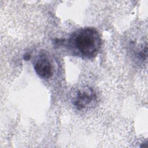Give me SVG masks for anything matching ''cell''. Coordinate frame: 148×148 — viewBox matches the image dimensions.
Listing matches in <instances>:
<instances>
[{
    "mask_svg": "<svg viewBox=\"0 0 148 148\" xmlns=\"http://www.w3.org/2000/svg\"><path fill=\"white\" fill-rule=\"evenodd\" d=\"M57 44L64 45L74 56L91 59L98 54L102 39L98 31L93 27H84L72 32L66 39H58Z\"/></svg>",
    "mask_w": 148,
    "mask_h": 148,
    "instance_id": "6da1fadb",
    "label": "cell"
},
{
    "mask_svg": "<svg viewBox=\"0 0 148 148\" xmlns=\"http://www.w3.org/2000/svg\"><path fill=\"white\" fill-rule=\"evenodd\" d=\"M34 68L36 73L42 79H49L54 73L53 66L49 58L44 54H41L38 57Z\"/></svg>",
    "mask_w": 148,
    "mask_h": 148,
    "instance_id": "3957f363",
    "label": "cell"
},
{
    "mask_svg": "<svg viewBox=\"0 0 148 148\" xmlns=\"http://www.w3.org/2000/svg\"><path fill=\"white\" fill-rule=\"evenodd\" d=\"M140 147H147V143H146V142H144L143 144H142V146H140Z\"/></svg>",
    "mask_w": 148,
    "mask_h": 148,
    "instance_id": "5b68a950",
    "label": "cell"
},
{
    "mask_svg": "<svg viewBox=\"0 0 148 148\" xmlns=\"http://www.w3.org/2000/svg\"><path fill=\"white\" fill-rule=\"evenodd\" d=\"M97 100V95L95 90L89 86H84L76 91L72 103L76 109L81 110L92 106Z\"/></svg>",
    "mask_w": 148,
    "mask_h": 148,
    "instance_id": "7a4b0ae2",
    "label": "cell"
},
{
    "mask_svg": "<svg viewBox=\"0 0 148 148\" xmlns=\"http://www.w3.org/2000/svg\"><path fill=\"white\" fill-rule=\"evenodd\" d=\"M30 58H31V56H30V55H29V54H28V53L24 54V59L25 60H29L30 59Z\"/></svg>",
    "mask_w": 148,
    "mask_h": 148,
    "instance_id": "277c9868",
    "label": "cell"
}]
</instances>
